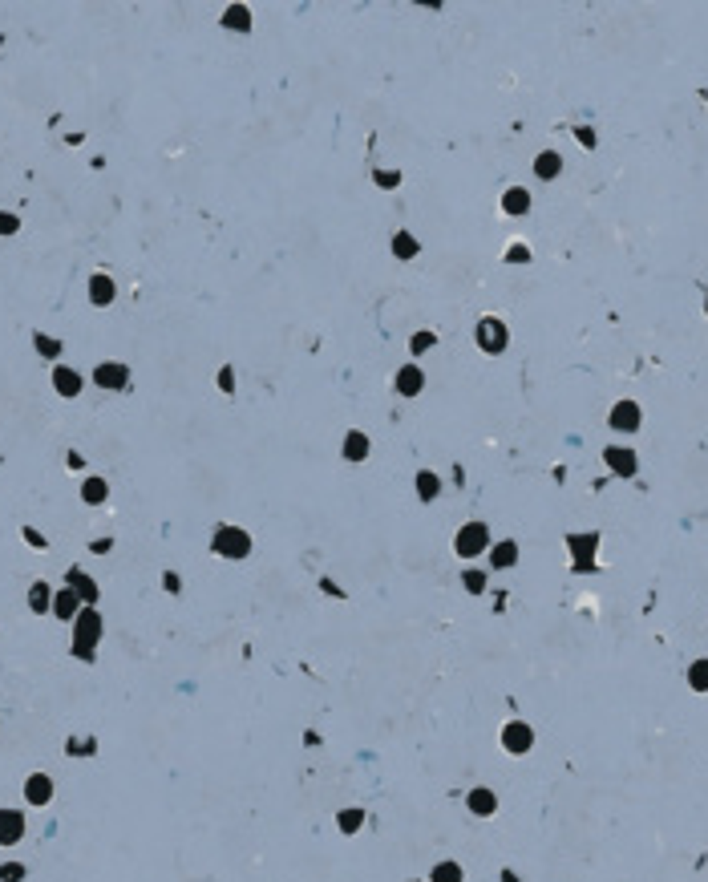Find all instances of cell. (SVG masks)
<instances>
[{"mask_svg":"<svg viewBox=\"0 0 708 882\" xmlns=\"http://www.w3.org/2000/svg\"><path fill=\"white\" fill-rule=\"evenodd\" d=\"M162 587H166L170 595H178V587H182V579H178L175 571H166V575H162Z\"/></svg>","mask_w":708,"mask_h":882,"instance_id":"cell-35","label":"cell"},{"mask_svg":"<svg viewBox=\"0 0 708 882\" xmlns=\"http://www.w3.org/2000/svg\"><path fill=\"white\" fill-rule=\"evenodd\" d=\"M364 457H368V438L360 429H353L344 438V462H364Z\"/></svg>","mask_w":708,"mask_h":882,"instance_id":"cell-18","label":"cell"},{"mask_svg":"<svg viewBox=\"0 0 708 882\" xmlns=\"http://www.w3.org/2000/svg\"><path fill=\"white\" fill-rule=\"evenodd\" d=\"M417 251H421V247H417V239H413L409 231H397V235H393V255H397V260H413Z\"/></svg>","mask_w":708,"mask_h":882,"instance_id":"cell-24","label":"cell"},{"mask_svg":"<svg viewBox=\"0 0 708 882\" xmlns=\"http://www.w3.org/2000/svg\"><path fill=\"white\" fill-rule=\"evenodd\" d=\"M429 882H462V866H457V862H438L433 874H429Z\"/></svg>","mask_w":708,"mask_h":882,"instance_id":"cell-29","label":"cell"},{"mask_svg":"<svg viewBox=\"0 0 708 882\" xmlns=\"http://www.w3.org/2000/svg\"><path fill=\"white\" fill-rule=\"evenodd\" d=\"M25 797H29L33 805H49V801H53V781H49L45 773H33L29 785H25Z\"/></svg>","mask_w":708,"mask_h":882,"instance_id":"cell-15","label":"cell"},{"mask_svg":"<svg viewBox=\"0 0 708 882\" xmlns=\"http://www.w3.org/2000/svg\"><path fill=\"white\" fill-rule=\"evenodd\" d=\"M211 551L219 555V559H247L251 555V534L243 527H231V522H223V527H215V534H211Z\"/></svg>","mask_w":708,"mask_h":882,"instance_id":"cell-1","label":"cell"},{"mask_svg":"<svg viewBox=\"0 0 708 882\" xmlns=\"http://www.w3.org/2000/svg\"><path fill=\"white\" fill-rule=\"evenodd\" d=\"M502 882H522V879H518L514 870H502Z\"/></svg>","mask_w":708,"mask_h":882,"instance_id":"cell-40","label":"cell"},{"mask_svg":"<svg viewBox=\"0 0 708 882\" xmlns=\"http://www.w3.org/2000/svg\"><path fill=\"white\" fill-rule=\"evenodd\" d=\"M502 211H506V215H527V211H531V194H527L522 186H510V190L502 194Z\"/></svg>","mask_w":708,"mask_h":882,"instance_id":"cell-17","label":"cell"},{"mask_svg":"<svg viewBox=\"0 0 708 882\" xmlns=\"http://www.w3.org/2000/svg\"><path fill=\"white\" fill-rule=\"evenodd\" d=\"M320 587H324V591H328V595H336V599H340V595H344V591H336V583H332V579H320Z\"/></svg>","mask_w":708,"mask_h":882,"instance_id":"cell-39","label":"cell"},{"mask_svg":"<svg viewBox=\"0 0 708 882\" xmlns=\"http://www.w3.org/2000/svg\"><path fill=\"white\" fill-rule=\"evenodd\" d=\"M336 826H340V830H344V834H356V830H360V826H364V809H340V814H336Z\"/></svg>","mask_w":708,"mask_h":882,"instance_id":"cell-25","label":"cell"},{"mask_svg":"<svg viewBox=\"0 0 708 882\" xmlns=\"http://www.w3.org/2000/svg\"><path fill=\"white\" fill-rule=\"evenodd\" d=\"M97 635H101V619H97V612H81V616H77V627H73V656L93 660V644H97Z\"/></svg>","mask_w":708,"mask_h":882,"instance_id":"cell-2","label":"cell"},{"mask_svg":"<svg viewBox=\"0 0 708 882\" xmlns=\"http://www.w3.org/2000/svg\"><path fill=\"white\" fill-rule=\"evenodd\" d=\"M29 607H33V612H49V607H53V591H49V583H33Z\"/></svg>","mask_w":708,"mask_h":882,"instance_id":"cell-27","label":"cell"},{"mask_svg":"<svg viewBox=\"0 0 708 882\" xmlns=\"http://www.w3.org/2000/svg\"><path fill=\"white\" fill-rule=\"evenodd\" d=\"M531 745H534V729L527 720H506V724H502V749L510 753V757L531 753Z\"/></svg>","mask_w":708,"mask_h":882,"instance_id":"cell-4","label":"cell"},{"mask_svg":"<svg viewBox=\"0 0 708 882\" xmlns=\"http://www.w3.org/2000/svg\"><path fill=\"white\" fill-rule=\"evenodd\" d=\"M486 546H490V527L486 522H466V527L457 530V538H453V551H457L462 559H478Z\"/></svg>","mask_w":708,"mask_h":882,"instance_id":"cell-3","label":"cell"},{"mask_svg":"<svg viewBox=\"0 0 708 882\" xmlns=\"http://www.w3.org/2000/svg\"><path fill=\"white\" fill-rule=\"evenodd\" d=\"M611 429H616V433H635V429H640V405H635V401H620V405L611 409Z\"/></svg>","mask_w":708,"mask_h":882,"instance_id":"cell-7","label":"cell"},{"mask_svg":"<svg viewBox=\"0 0 708 882\" xmlns=\"http://www.w3.org/2000/svg\"><path fill=\"white\" fill-rule=\"evenodd\" d=\"M219 389H223V393H231V389H235V373H231V368H223V373H219Z\"/></svg>","mask_w":708,"mask_h":882,"instance_id":"cell-36","label":"cell"},{"mask_svg":"<svg viewBox=\"0 0 708 882\" xmlns=\"http://www.w3.org/2000/svg\"><path fill=\"white\" fill-rule=\"evenodd\" d=\"M105 494H110V486L101 482V478H89V482L81 486V498H86L89 506H97V502H105Z\"/></svg>","mask_w":708,"mask_h":882,"instance_id":"cell-28","label":"cell"},{"mask_svg":"<svg viewBox=\"0 0 708 882\" xmlns=\"http://www.w3.org/2000/svg\"><path fill=\"white\" fill-rule=\"evenodd\" d=\"M25 834V818L16 809H0V846H12Z\"/></svg>","mask_w":708,"mask_h":882,"instance_id":"cell-9","label":"cell"},{"mask_svg":"<svg viewBox=\"0 0 708 882\" xmlns=\"http://www.w3.org/2000/svg\"><path fill=\"white\" fill-rule=\"evenodd\" d=\"M16 879H25V866H16V862L0 866V882H16Z\"/></svg>","mask_w":708,"mask_h":882,"instance_id":"cell-32","label":"cell"},{"mask_svg":"<svg viewBox=\"0 0 708 882\" xmlns=\"http://www.w3.org/2000/svg\"><path fill=\"white\" fill-rule=\"evenodd\" d=\"M37 353H41V356H57V353H61V344H57V340H49V336H37Z\"/></svg>","mask_w":708,"mask_h":882,"instance_id":"cell-33","label":"cell"},{"mask_svg":"<svg viewBox=\"0 0 708 882\" xmlns=\"http://www.w3.org/2000/svg\"><path fill=\"white\" fill-rule=\"evenodd\" d=\"M93 381H97L101 389H122V385H126V364H118V360H105V364H97Z\"/></svg>","mask_w":708,"mask_h":882,"instance_id":"cell-10","label":"cell"},{"mask_svg":"<svg viewBox=\"0 0 708 882\" xmlns=\"http://www.w3.org/2000/svg\"><path fill=\"white\" fill-rule=\"evenodd\" d=\"M462 583H466V591L482 595V591H486V571H466V575H462Z\"/></svg>","mask_w":708,"mask_h":882,"instance_id":"cell-30","label":"cell"},{"mask_svg":"<svg viewBox=\"0 0 708 882\" xmlns=\"http://www.w3.org/2000/svg\"><path fill=\"white\" fill-rule=\"evenodd\" d=\"M466 805L474 809V818H490L494 809H498V797L490 794V790H482V785H474L470 794H466Z\"/></svg>","mask_w":708,"mask_h":882,"instance_id":"cell-11","label":"cell"},{"mask_svg":"<svg viewBox=\"0 0 708 882\" xmlns=\"http://www.w3.org/2000/svg\"><path fill=\"white\" fill-rule=\"evenodd\" d=\"M223 29H251V12H247L243 4H231V8L223 12Z\"/></svg>","mask_w":708,"mask_h":882,"instance_id":"cell-23","label":"cell"},{"mask_svg":"<svg viewBox=\"0 0 708 882\" xmlns=\"http://www.w3.org/2000/svg\"><path fill=\"white\" fill-rule=\"evenodd\" d=\"M506 260H510V264H527V260H531V251H527V247H510V251H506Z\"/></svg>","mask_w":708,"mask_h":882,"instance_id":"cell-34","label":"cell"},{"mask_svg":"<svg viewBox=\"0 0 708 882\" xmlns=\"http://www.w3.org/2000/svg\"><path fill=\"white\" fill-rule=\"evenodd\" d=\"M688 688L692 692H708V660H696L688 668Z\"/></svg>","mask_w":708,"mask_h":882,"instance_id":"cell-26","label":"cell"},{"mask_svg":"<svg viewBox=\"0 0 708 882\" xmlns=\"http://www.w3.org/2000/svg\"><path fill=\"white\" fill-rule=\"evenodd\" d=\"M114 296H118V288H114V279H110V275H93V279H89V300H93L97 308L114 304Z\"/></svg>","mask_w":708,"mask_h":882,"instance_id":"cell-13","label":"cell"},{"mask_svg":"<svg viewBox=\"0 0 708 882\" xmlns=\"http://www.w3.org/2000/svg\"><path fill=\"white\" fill-rule=\"evenodd\" d=\"M514 563H518V542L506 538V542H498V546L490 551V567H494V571H506V567H514Z\"/></svg>","mask_w":708,"mask_h":882,"instance_id":"cell-16","label":"cell"},{"mask_svg":"<svg viewBox=\"0 0 708 882\" xmlns=\"http://www.w3.org/2000/svg\"><path fill=\"white\" fill-rule=\"evenodd\" d=\"M16 227H21V223L12 219V215H4V211H0V235H12Z\"/></svg>","mask_w":708,"mask_h":882,"instance_id":"cell-37","label":"cell"},{"mask_svg":"<svg viewBox=\"0 0 708 882\" xmlns=\"http://www.w3.org/2000/svg\"><path fill=\"white\" fill-rule=\"evenodd\" d=\"M421 385H425V377H421V368L417 364H405L397 373V393L401 397H417L421 393Z\"/></svg>","mask_w":708,"mask_h":882,"instance_id":"cell-12","label":"cell"},{"mask_svg":"<svg viewBox=\"0 0 708 882\" xmlns=\"http://www.w3.org/2000/svg\"><path fill=\"white\" fill-rule=\"evenodd\" d=\"M474 336H478V344H482L486 353H502V349L510 344V332H506V324H502V320H494V316H486V320L478 324V332H474Z\"/></svg>","mask_w":708,"mask_h":882,"instance_id":"cell-5","label":"cell"},{"mask_svg":"<svg viewBox=\"0 0 708 882\" xmlns=\"http://www.w3.org/2000/svg\"><path fill=\"white\" fill-rule=\"evenodd\" d=\"M433 344H438V336H433V332H417V336H413V344H409V349H413V356H421V353H429V349H433Z\"/></svg>","mask_w":708,"mask_h":882,"instance_id":"cell-31","label":"cell"},{"mask_svg":"<svg viewBox=\"0 0 708 882\" xmlns=\"http://www.w3.org/2000/svg\"><path fill=\"white\" fill-rule=\"evenodd\" d=\"M559 171H563V158H559L555 150H546V154H538V158H534V175H538V178H555Z\"/></svg>","mask_w":708,"mask_h":882,"instance_id":"cell-21","label":"cell"},{"mask_svg":"<svg viewBox=\"0 0 708 882\" xmlns=\"http://www.w3.org/2000/svg\"><path fill=\"white\" fill-rule=\"evenodd\" d=\"M377 182H381V186H397L401 175H397V171H381V175H377Z\"/></svg>","mask_w":708,"mask_h":882,"instance_id":"cell-38","label":"cell"},{"mask_svg":"<svg viewBox=\"0 0 708 882\" xmlns=\"http://www.w3.org/2000/svg\"><path fill=\"white\" fill-rule=\"evenodd\" d=\"M417 494H421V502H433V498L442 494V478H438L433 470H421V474H417Z\"/></svg>","mask_w":708,"mask_h":882,"instance_id":"cell-19","label":"cell"},{"mask_svg":"<svg viewBox=\"0 0 708 882\" xmlns=\"http://www.w3.org/2000/svg\"><path fill=\"white\" fill-rule=\"evenodd\" d=\"M567 546H571V555H575L579 571H591V567H595V563H591V559H595V546H599V534H595V530H587V534H571V538H567Z\"/></svg>","mask_w":708,"mask_h":882,"instance_id":"cell-6","label":"cell"},{"mask_svg":"<svg viewBox=\"0 0 708 882\" xmlns=\"http://www.w3.org/2000/svg\"><path fill=\"white\" fill-rule=\"evenodd\" d=\"M77 603H81V599H77V591L69 587V591H57V599H53V612H57L61 619H73V616H77Z\"/></svg>","mask_w":708,"mask_h":882,"instance_id":"cell-20","label":"cell"},{"mask_svg":"<svg viewBox=\"0 0 708 882\" xmlns=\"http://www.w3.org/2000/svg\"><path fill=\"white\" fill-rule=\"evenodd\" d=\"M69 587H73V591H77V599H86V603L97 599V583H93L89 575H81V571H69Z\"/></svg>","mask_w":708,"mask_h":882,"instance_id":"cell-22","label":"cell"},{"mask_svg":"<svg viewBox=\"0 0 708 882\" xmlns=\"http://www.w3.org/2000/svg\"><path fill=\"white\" fill-rule=\"evenodd\" d=\"M603 462H607L620 478H635V470H640L635 453H631V449H616V445H611V449H603Z\"/></svg>","mask_w":708,"mask_h":882,"instance_id":"cell-8","label":"cell"},{"mask_svg":"<svg viewBox=\"0 0 708 882\" xmlns=\"http://www.w3.org/2000/svg\"><path fill=\"white\" fill-rule=\"evenodd\" d=\"M53 385H57L61 397H77V393H81V377H77L73 368H65V364L53 368Z\"/></svg>","mask_w":708,"mask_h":882,"instance_id":"cell-14","label":"cell"}]
</instances>
